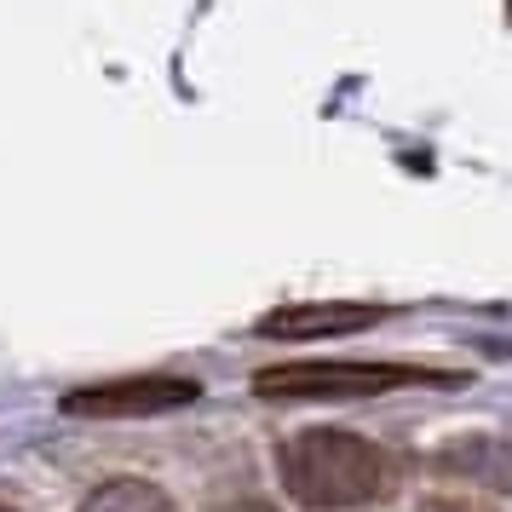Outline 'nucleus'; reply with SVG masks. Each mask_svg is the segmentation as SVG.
Wrapping results in <instances>:
<instances>
[{
  "label": "nucleus",
  "mask_w": 512,
  "mask_h": 512,
  "mask_svg": "<svg viewBox=\"0 0 512 512\" xmlns=\"http://www.w3.org/2000/svg\"><path fill=\"white\" fill-rule=\"evenodd\" d=\"M277 478L288 489V501H300V507L346 512L392 495L397 478H403V461L392 449H380L374 438H363V432L311 426V432H294L277 449Z\"/></svg>",
  "instance_id": "obj_1"
},
{
  "label": "nucleus",
  "mask_w": 512,
  "mask_h": 512,
  "mask_svg": "<svg viewBox=\"0 0 512 512\" xmlns=\"http://www.w3.org/2000/svg\"><path fill=\"white\" fill-rule=\"evenodd\" d=\"M403 386H461V374L426 363H288L254 380L259 397H380Z\"/></svg>",
  "instance_id": "obj_2"
},
{
  "label": "nucleus",
  "mask_w": 512,
  "mask_h": 512,
  "mask_svg": "<svg viewBox=\"0 0 512 512\" xmlns=\"http://www.w3.org/2000/svg\"><path fill=\"white\" fill-rule=\"evenodd\" d=\"M202 386L185 374H133V380H104V386H81L70 392L58 409L81 420H127V415H167L196 403Z\"/></svg>",
  "instance_id": "obj_3"
},
{
  "label": "nucleus",
  "mask_w": 512,
  "mask_h": 512,
  "mask_svg": "<svg viewBox=\"0 0 512 512\" xmlns=\"http://www.w3.org/2000/svg\"><path fill=\"white\" fill-rule=\"evenodd\" d=\"M386 311L380 305H351V300H334V305H288V311H271L259 334L271 340H323V334H357V328L380 323Z\"/></svg>",
  "instance_id": "obj_4"
},
{
  "label": "nucleus",
  "mask_w": 512,
  "mask_h": 512,
  "mask_svg": "<svg viewBox=\"0 0 512 512\" xmlns=\"http://www.w3.org/2000/svg\"><path fill=\"white\" fill-rule=\"evenodd\" d=\"M443 472H461L472 484L512 489V443L507 438H461L443 449Z\"/></svg>",
  "instance_id": "obj_5"
},
{
  "label": "nucleus",
  "mask_w": 512,
  "mask_h": 512,
  "mask_svg": "<svg viewBox=\"0 0 512 512\" xmlns=\"http://www.w3.org/2000/svg\"><path fill=\"white\" fill-rule=\"evenodd\" d=\"M81 512H173V501L144 478H110L81 501Z\"/></svg>",
  "instance_id": "obj_6"
},
{
  "label": "nucleus",
  "mask_w": 512,
  "mask_h": 512,
  "mask_svg": "<svg viewBox=\"0 0 512 512\" xmlns=\"http://www.w3.org/2000/svg\"><path fill=\"white\" fill-rule=\"evenodd\" d=\"M219 512H277V507H265V501H236V507H219Z\"/></svg>",
  "instance_id": "obj_7"
},
{
  "label": "nucleus",
  "mask_w": 512,
  "mask_h": 512,
  "mask_svg": "<svg viewBox=\"0 0 512 512\" xmlns=\"http://www.w3.org/2000/svg\"><path fill=\"white\" fill-rule=\"evenodd\" d=\"M426 512H472V507H455V501H438V507H426Z\"/></svg>",
  "instance_id": "obj_8"
},
{
  "label": "nucleus",
  "mask_w": 512,
  "mask_h": 512,
  "mask_svg": "<svg viewBox=\"0 0 512 512\" xmlns=\"http://www.w3.org/2000/svg\"><path fill=\"white\" fill-rule=\"evenodd\" d=\"M0 512H18V507H6V501H0Z\"/></svg>",
  "instance_id": "obj_9"
},
{
  "label": "nucleus",
  "mask_w": 512,
  "mask_h": 512,
  "mask_svg": "<svg viewBox=\"0 0 512 512\" xmlns=\"http://www.w3.org/2000/svg\"><path fill=\"white\" fill-rule=\"evenodd\" d=\"M507 6H512V0H507Z\"/></svg>",
  "instance_id": "obj_10"
}]
</instances>
